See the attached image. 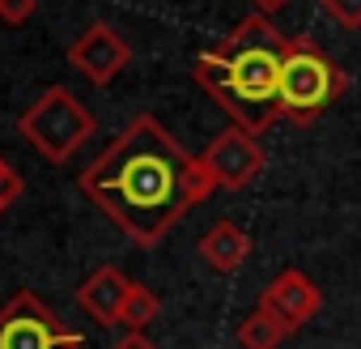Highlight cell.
<instances>
[{"instance_id":"cell-8","label":"cell","mask_w":361,"mask_h":349,"mask_svg":"<svg viewBox=\"0 0 361 349\" xmlns=\"http://www.w3.org/2000/svg\"><path fill=\"white\" fill-rule=\"evenodd\" d=\"M68 60H73V69H77L81 77H90L94 85H106V81H115V77L128 69L132 47H128V39H123L115 26L94 22V26H90V30L73 43Z\"/></svg>"},{"instance_id":"cell-6","label":"cell","mask_w":361,"mask_h":349,"mask_svg":"<svg viewBox=\"0 0 361 349\" xmlns=\"http://www.w3.org/2000/svg\"><path fill=\"white\" fill-rule=\"evenodd\" d=\"M200 162H204L209 179H213L217 188H226V192H243V188H251L259 174H264L268 153H264V145H259L255 132L230 124L226 132H217V136L209 141V149L200 153Z\"/></svg>"},{"instance_id":"cell-10","label":"cell","mask_w":361,"mask_h":349,"mask_svg":"<svg viewBox=\"0 0 361 349\" xmlns=\"http://www.w3.org/2000/svg\"><path fill=\"white\" fill-rule=\"evenodd\" d=\"M200 256H204V264H209L213 273L230 277V273H238V268L247 264V256H251V235H247L234 218H226V222L209 226V235L200 239Z\"/></svg>"},{"instance_id":"cell-16","label":"cell","mask_w":361,"mask_h":349,"mask_svg":"<svg viewBox=\"0 0 361 349\" xmlns=\"http://www.w3.org/2000/svg\"><path fill=\"white\" fill-rule=\"evenodd\" d=\"M251 5L259 9V13H276V9H285L289 0H251Z\"/></svg>"},{"instance_id":"cell-12","label":"cell","mask_w":361,"mask_h":349,"mask_svg":"<svg viewBox=\"0 0 361 349\" xmlns=\"http://www.w3.org/2000/svg\"><path fill=\"white\" fill-rule=\"evenodd\" d=\"M157 315H161V298H157L149 285L132 281V290H128V302H123V315H119V324H123L128 332H145V328H149Z\"/></svg>"},{"instance_id":"cell-17","label":"cell","mask_w":361,"mask_h":349,"mask_svg":"<svg viewBox=\"0 0 361 349\" xmlns=\"http://www.w3.org/2000/svg\"><path fill=\"white\" fill-rule=\"evenodd\" d=\"M13 174H18V170H13V166H9L5 158H0V184H9V179H13Z\"/></svg>"},{"instance_id":"cell-11","label":"cell","mask_w":361,"mask_h":349,"mask_svg":"<svg viewBox=\"0 0 361 349\" xmlns=\"http://www.w3.org/2000/svg\"><path fill=\"white\" fill-rule=\"evenodd\" d=\"M289 332L281 328V319H272L264 307H255L243 324H238V345L243 349H276Z\"/></svg>"},{"instance_id":"cell-3","label":"cell","mask_w":361,"mask_h":349,"mask_svg":"<svg viewBox=\"0 0 361 349\" xmlns=\"http://www.w3.org/2000/svg\"><path fill=\"white\" fill-rule=\"evenodd\" d=\"M348 77L344 69L306 35L289 39L281 60V119L310 128L336 98H344Z\"/></svg>"},{"instance_id":"cell-14","label":"cell","mask_w":361,"mask_h":349,"mask_svg":"<svg viewBox=\"0 0 361 349\" xmlns=\"http://www.w3.org/2000/svg\"><path fill=\"white\" fill-rule=\"evenodd\" d=\"M39 13V0H0V22L5 26H26Z\"/></svg>"},{"instance_id":"cell-7","label":"cell","mask_w":361,"mask_h":349,"mask_svg":"<svg viewBox=\"0 0 361 349\" xmlns=\"http://www.w3.org/2000/svg\"><path fill=\"white\" fill-rule=\"evenodd\" d=\"M259 307L281 319V328L293 336L298 328H306L319 311H323V290L302 273V268H281L264 290H259Z\"/></svg>"},{"instance_id":"cell-2","label":"cell","mask_w":361,"mask_h":349,"mask_svg":"<svg viewBox=\"0 0 361 349\" xmlns=\"http://www.w3.org/2000/svg\"><path fill=\"white\" fill-rule=\"evenodd\" d=\"M289 39L268 13L243 18L217 47L196 56L200 90L247 132L264 136L281 119V60Z\"/></svg>"},{"instance_id":"cell-15","label":"cell","mask_w":361,"mask_h":349,"mask_svg":"<svg viewBox=\"0 0 361 349\" xmlns=\"http://www.w3.org/2000/svg\"><path fill=\"white\" fill-rule=\"evenodd\" d=\"M111 349H157V345H153V341H149L145 332H123V336H119V341H115Z\"/></svg>"},{"instance_id":"cell-5","label":"cell","mask_w":361,"mask_h":349,"mask_svg":"<svg viewBox=\"0 0 361 349\" xmlns=\"http://www.w3.org/2000/svg\"><path fill=\"white\" fill-rule=\"evenodd\" d=\"M0 349H81V332H73L35 290H18L0 307Z\"/></svg>"},{"instance_id":"cell-4","label":"cell","mask_w":361,"mask_h":349,"mask_svg":"<svg viewBox=\"0 0 361 349\" xmlns=\"http://www.w3.org/2000/svg\"><path fill=\"white\" fill-rule=\"evenodd\" d=\"M18 132L39 149L43 162H68L94 136V115L64 85H51L26 107V115L18 119Z\"/></svg>"},{"instance_id":"cell-1","label":"cell","mask_w":361,"mask_h":349,"mask_svg":"<svg viewBox=\"0 0 361 349\" xmlns=\"http://www.w3.org/2000/svg\"><path fill=\"white\" fill-rule=\"evenodd\" d=\"M81 192L140 247H157L217 184L153 115H136L85 170Z\"/></svg>"},{"instance_id":"cell-13","label":"cell","mask_w":361,"mask_h":349,"mask_svg":"<svg viewBox=\"0 0 361 349\" xmlns=\"http://www.w3.org/2000/svg\"><path fill=\"white\" fill-rule=\"evenodd\" d=\"M319 5L340 30H361V0H319Z\"/></svg>"},{"instance_id":"cell-9","label":"cell","mask_w":361,"mask_h":349,"mask_svg":"<svg viewBox=\"0 0 361 349\" xmlns=\"http://www.w3.org/2000/svg\"><path fill=\"white\" fill-rule=\"evenodd\" d=\"M128 290H132V281H128L115 264H102V268H94V273L77 285V307H81L94 324L115 328V324H119V315H123Z\"/></svg>"}]
</instances>
